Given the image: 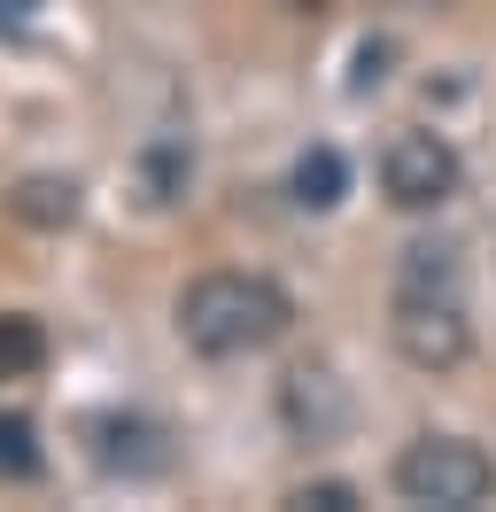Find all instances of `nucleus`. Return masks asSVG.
Masks as SVG:
<instances>
[{
    "mask_svg": "<svg viewBox=\"0 0 496 512\" xmlns=\"http://www.w3.org/2000/svg\"><path fill=\"white\" fill-rule=\"evenodd\" d=\"M388 342L411 373H458L473 357V303H465L458 241H411L388 288Z\"/></svg>",
    "mask_w": 496,
    "mask_h": 512,
    "instance_id": "1",
    "label": "nucleus"
},
{
    "mask_svg": "<svg viewBox=\"0 0 496 512\" xmlns=\"http://www.w3.org/2000/svg\"><path fill=\"white\" fill-rule=\"evenodd\" d=\"M179 342L210 365H233V357H264L272 342H287L295 326V295L279 288L272 272H202L179 288Z\"/></svg>",
    "mask_w": 496,
    "mask_h": 512,
    "instance_id": "2",
    "label": "nucleus"
},
{
    "mask_svg": "<svg viewBox=\"0 0 496 512\" xmlns=\"http://www.w3.org/2000/svg\"><path fill=\"white\" fill-rule=\"evenodd\" d=\"M403 505H427V512H481L496 497V458L465 435H419V443L396 450L388 466Z\"/></svg>",
    "mask_w": 496,
    "mask_h": 512,
    "instance_id": "3",
    "label": "nucleus"
},
{
    "mask_svg": "<svg viewBox=\"0 0 496 512\" xmlns=\"http://www.w3.org/2000/svg\"><path fill=\"white\" fill-rule=\"evenodd\" d=\"M458 179H465V163L442 132H396V140L380 148V194H388L396 210H411V218L442 210V202L458 194Z\"/></svg>",
    "mask_w": 496,
    "mask_h": 512,
    "instance_id": "4",
    "label": "nucleus"
},
{
    "mask_svg": "<svg viewBox=\"0 0 496 512\" xmlns=\"http://www.w3.org/2000/svg\"><path fill=\"white\" fill-rule=\"evenodd\" d=\"M279 419H287L303 443H334L341 427H349V388H341L326 365H295V373L279 381Z\"/></svg>",
    "mask_w": 496,
    "mask_h": 512,
    "instance_id": "5",
    "label": "nucleus"
},
{
    "mask_svg": "<svg viewBox=\"0 0 496 512\" xmlns=\"http://www.w3.org/2000/svg\"><path fill=\"white\" fill-rule=\"evenodd\" d=\"M93 458L109 474H163L171 466V435L140 412H101L93 419Z\"/></svg>",
    "mask_w": 496,
    "mask_h": 512,
    "instance_id": "6",
    "label": "nucleus"
},
{
    "mask_svg": "<svg viewBox=\"0 0 496 512\" xmlns=\"http://www.w3.org/2000/svg\"><path fill=\"white\" fill-rule=\"evenodd\" d=\"M287 194H295V210H334L341 194H349V156L341 148H303L295 156V171H287Z\"/></svg>",
    "mask_w": 496,
    "mask_h": 512,
    "instance_id": "7",
    "label": "nucleus"
},
{
    "mask_svg": "<svg viewBox=\"0 0 496 512\" xmlns=\"http://www.w3.org/2000/svg\"><path fill=\"white\" fill-rule=\"evenodd\" d=\"M47 365V326L31 311H0V381H31Z\"/></svg>",
    "mask_w": 496,
    "mask_h": 512,
    "instance_id": "8",
    "label": "nucleus"
},
{
    "mask_svg": "<svg viewBox=\"0 0 496 512\" xmlns=\"http://www.w3.org/2000/svg\"><path fill=\"white\" fill-rule=\"evenodd\" d=\"M8 210L24 225H47V233H55V225L78 218V187H70V179H24V187L8 194Z\"/></svg>",
    "mask_w": 496,
    "mask_h": 512,
    "instance_id": "9",
    "label": "nucleus"
},
{
    "mask_svg": "<svg viewBox=\"0 0 496 512\" xmlns=\"http://www.w3.org/2000/svg\"><path fill=\"white\" fill-rule=\"evenodd\" d=\"M39 466H47V458H39L31 419H0V474H8V481H31Z\"/></svg>",
    "mask_w": 496,
    "mask_h": 512,
    "instance_id": "10",
    "label": "nucleus"
},
{
    "mask_svg": "<svg viewBox=\"0 0 496 512\" xmlns=\"http://www.w3.org/2000/svg\"><path fill=\"white\" fill-rule=\"evenodd\" d=\"M287 505H295V512H349V505H357V489H349V481H303Z\"/></svg>",
    "mask_w": 496,
    "mask_h": 512,
    "instance_id": "11",
    "label": "nucleus"
},
{
    "mask_svg": "<svg viewBox=\"0 0 496 512\" xmlns=\"http://www.w3.org/2000/svg\"><path fill=\"white\" fill-rule=\"evenodd\" d=\"M272 8H295V16H310V8H326V0H272Z\"/></svg>",
    "mask_w": 496,
    "mask_h": 512,
    "instance_id": "12",
    "label": "nucleus"
}]
</instances>
